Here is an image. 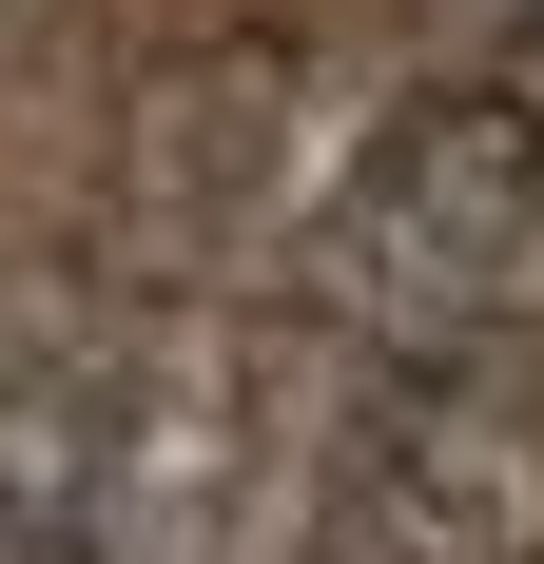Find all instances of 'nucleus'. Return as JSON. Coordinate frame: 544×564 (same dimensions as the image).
Wrapping results in <instances>:
<instances>
[{
  "label": "nucleus",
  "mask_w": 544,
  "mask_h": 564,
  "mask_svg": "<svg viewBox=\"0 0 544 564\" xmlns=\"http://www.w3.org/2000/svg\"><path fill=\"white\" fill-rule=\"evenodd\" d=\"M292 292L389 370H467L544 312V98L525 78H409L350 117V156L292 215Z\"/></svg>",
  "instance_id": "nucleus-1"
},
{
  "label": "nucleus",
  "mask_w": 544,
  "mask_h": 564,
  "mask_svg": "<svg viewBox=\"0 0 544 564\" xmlns=\"http://www.w3.org/2000/svg\"><path fill=\"white\" fill-rule=\"evenodd\" d=\"M98 467H117V350L0 312V564H78Z\"/></svg>",
  "instance_id": "nucleus-3"
},
{
  "label": "nucleus",
  "mask_w": 544,
  "mask_h": 564,
  "mask_svg": "<svg viewBox=\"0 0 544 564\" xmlns=\"http://www.w3.org/2000/svg\"><path fill=\"white\" fill-rule=\"evenodd\" d=\"M292 564H544V429L487 370H389L350 409Z\"/></svg>",
  "instance_id": "nucleus-2"
}]
</instances>
